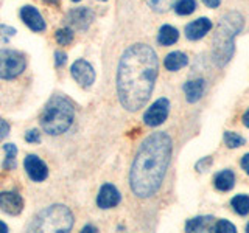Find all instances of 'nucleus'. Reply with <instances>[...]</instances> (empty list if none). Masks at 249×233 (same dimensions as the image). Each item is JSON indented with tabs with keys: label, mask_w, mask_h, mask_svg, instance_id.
I'll list each match as a JSON object with an SVG mask.
<instances>
[{
	"label": "nucleus",
	"mask_w": 249,
	"mask_h": 233,
	"mask_svg": "<svg viewBox=\"0 0 249 233\" xmlns=\"http://www.w3.org/2000/svg\"><path fill=\"white\" fill-rule=\"evenodd\" d=\"M243 28L240 13H229L221 17L213 36V58L218 66L228 64L233 54V37Z\"/></svg>",
	"instance_id": "obj_3"
},
{
	"label": "nucleus",
	"mask_w": 249,
	"mask_h": 233,
	"mask_svg": "<svg viewBox=\"0 0 249 233\" xmlns=\"http://www.w3.org/2000/svg\"><path fill=\"white\" fill-rule=\"evenodd\" d=\"M103 2H105V0H103Z\"/></svg>",
	"instance_id": "obj_40"
},
{
	"label": "nucleus",
	"mask_w": 249,
	"mask_h": 233,
	"mask_svg": "<svg viewBox=\"0 0 249 233\" xmlns=\"http://www.w3.org/2000/svg\"><path fill=\"white\" fill-rule=\"evenodd\" d=\"M158 70V54L150 45L136 44L123 53L117 72V92L126 111L136 112L145 106L153 92Z\"/></svg>",
	"instance_id": "obj_1"
},
{
	"label": "nucleus",
	"mask_w": 249,
	"mask_h": 233,
	"mask_svg": "<svg viewBox=\"0 0 249 233\" xmlns=\"http://www.w3.org/2000/svg\"><path fill=\"white\" fill-rule=\"evenodd\" d=\"M213 217L212 216H198L193 217L189 222L185 224V230L187 232H206V230H212L213 227Z\"/></svg>",
	"instance_id": "obj_17"
},
{
	"label": "nucleus",
	"mask_w": 249,
	"mask_h": 233,
	"mask_svg": "<svg viewBox=\"0 0 249 233\" xmlns=\"http://www.w3.org/2000/svg\"><path fill=\"white\" fill-rule=\"evenodd\" d=\"M210 28H212V22H210L207 17H201V19H196L193 20L192 23L185 27V36L187 39H190V41H198V39L204 37Z\"/></svg>",
	"instance_id": "obj_14"
},
{
	"label": "nucleus",
	"mask_w": 249,
	"mask_h": 233,
	"mask_svg": "<svg viewBox=\"0 0 249 233\" xmlns=\"http://www.w3.org/2000/svg\"><path fill=\"white\" fill-rule=\"evenodd\" d=\"M204 80H192L184 84V93L189 103H196L204 93Z\"/></svg>",
	"instance_id": "obj_15"
},
{
	"label": "nucleus",
	"mask_w": 249,
	"mask_h": 233,
	"mask_svg": "<svg viewBox=\"0 0 249 233\" xmlns=\"http://www.w3.org/2000/svg\"><path fill=\"white\" fill-rule=\"evenodd\" d=\"M66 20L75 30H86L93 20V13L89 8H75L67 14Z\"/></svg>",
	"instance_id": "obj_11"
},
{
	"label": "nucleus",
	"mask_w": 249,
	"mask_h": 233,
	"mask_svg": "<svg viewBox=\"0 0 249 233\" xmlns=\"http://www.w3.org/2000/svg\"><path fill=\"white\" fill-rule=\"evenodd\" d=\"M243 123H245V126L246 128H249V109L245 112V115H243Z\"/></svg>",
	"instance_id": "obj_34"
},
{
	"label": "nucleus",
	"mask_w": 249,
	"mask_h": 233,
	"mask_svg": "<svg viewBox=\"0 0 249 233\" xmlns=\"http://www.w3.org/2000/svg\"><path fill=\"white\" fill-rule=\"evenodd\" d=\"M168 112H170L168 100L167 98H159L158 101H154V103L148 107V111L143 115V121H145V124H148V126L156 128V126H159V124H162L163 121L167 120Z\"/></svg>",
	"instance_id": "obj_7"
},
{
	"label": "nucleus",
	"mask_w": 249,
	"mask_h": 233,
	"mask_svg": "<svg viewBox=\"0 0 249 233\" xmlns=\"http://www.w3.org/2000/svg\"><path fill=\"white\" fill-rule=\"evenodd\" d=\"M75 111L72 103L61 95L52 97L42 111L41 126L50 135H58L66 132L73 121Z\"/></svg>",
	"instance_id": "obj_4"
},
{
	"label": "nucleus",
	"mask_w": 249,
	"mask_h": 233,
	"mask_svg": "<svg viewBox=\"0 0 249 233\" xmlns=\"http://www.w3.org/2000/svg\"><path fill=\"white\" fill-rule=\"evenodd\" d=\"M187 62H189L187 54H184L182 51H173L167 54L165 61H163V66H165V68L170 70V72H178L179 68L187 66Z\"/></svg>",
	"instance_id": "obj_16"
},
{
	"label": "nucleus",
	"mask_w": 249,
	"mask_h": 233,
	"mask_svg": "<svg viewBox=\"0 0 249 233\" xmlns=\"http://www.w3.org/2000/svg\"><path fill=\"white\" fill-rule=\"evenodd\" d=\"M179 39V33L175 27L171 25H163L159 30V36H158V42L163 47H168V45H173L175 42H178Z\"/></svg>",
	"instance_id": "obj_19"
},
{
	"label": "nucleus",
	"mask_w": 249,
	"mask_h": 233,
	"mask_svg": "<svg viewBox=\"0 0 249 233\" xmlns=\"http://www.w3.org/2000/svg\"><path fill=\"white\" fill-rule=\"evenodd\" d=\"M175 2H176V0H146V3L150 5L154 11H158V13L168 11L170 8L175 6Z\"/></svg>",
	"instance_id": "obj_24"
},
{
	"label": "nucleus",
	"mask_w": 249,
	"mask_h": 233,
	"mask_svg": "<svg viewBox=\"0 0 249 233\" xmlns=\"http://www.w3.org/2000/svg\"><path fill=\"white\" fill-rule=\"evenodd\" d=\"M73 2H80V0H73Z\"/></svg>",
	"instance_id": "obj_39"
},
{
	"label": "nucleus",
	"mask_w": 249,
	"mask_h": 233,
	"mask_svg": "<svg viewBox=\"0 0 249 233\" xmlns=\"http://www.w3.org/2000/svg\"><path fill=\"white\" fill-rule=\"evenodd\" d=\"M246 232H249V224L246 225Z\"/></svg>",
	"instance_id": "obj_38"
},
{
	"label": "nucleus",
	"mask_w": 249,
	"mask_h": 233,
	"mask_svg": "<svg viewBox=\"0 0 249 233\" xmlns=\"http://www.w3.org/2000/svg\"><path fill=\"white\" fill-rule=\"evenodd\" d=\"M3 150L6 152V157L3 162V168L5 169H14L16 168V154H18V150L13 143H8L3 146Z\"/></svg>",
	"instance_id": "obj_22"
},
{
	"label": "nucleus",
	"mask_w": 249,
	"mask_h": 233,
	"mask_svg": "<svg viewBox=\"0 0 249 233\" xmlns=\"http://www.w3.org/2000/svg\"><path fill=\"white\" fill-rule=\"evenodd\" d=\"M196 10V2L195 0H179L178 3H175V11L179 16H189Z\"/></svg>",
	"instance_id": "obj_21"
},
{
	"label": "nucleus",
	"mask_w": 249,
	"mask_h": 233,
	"mask_svg": "<svg viewBox=\"0 0 249 233\" xmlns=\"http://www.w3.org/2000/svg\"><path fill=\"white\" fill-rule=\"evenodd\" d=\"M20 19L23 20V23L30 28V30H33V31H44L45 30V20L42 19V16L41 13H39L35 6H23L22 10H20Z\"/></svg>",
	"instance_id": "obj_12"
},
{
	"label": "nucleus",
	"mask_w": 249,
	"mask_h": 233,
	"mask_svg": "<svg viewBox=\"0 0 249 233\" xmlns=\"http://www.w3.org/2000/svg\"><path fill=\"white\" fill-rule=\"evenodd\" d=\"M83 232H97V227H92V225H86Z\"/></svg>",
	"instance_id": "obj_36"
},
{
	"label": "nucleus",
	"mask_w": 249,
	"mask_h": 233,
	"mask_svg": "<svg viewBox=\"0 0 249 233\" xmlns=\"http://www.w3.org/2000/svg\"><path fill=\"white\" fill-rule=\"evenodd\" d=\"M0 31H3L2 34H6V36H14L16 34V30L11 28V27H5V25H0Z\"/></svg>",
	"instance_id": "obj_31"
},
{
	"label": "nucleus",
	"mask_w": 249,
	"mask_h": 233,
	"mask_svg": "<svg viewBox=\"0 0 249 233\" xmlns=\"http://www.w3.org/2000/svg\"><path fill=\"white\" fill-rule=\"evenodd\" d=\"M27 67L23 54L16 50H0V78L13 80L19 76Z\"/></svg>",
	"instance_id": "obj_6"
},
{
	"label": "nucleus",
	"mask_w": 249,
	"mask_h": 233,
	"mask_svg": "<svg viewBox=\"0 0 249 233\" xmlns=\"http://www.w3.org/2000/svg\"><path fill=\"white\" fill-rule=\"evenodd\" d=\"M73 227V215L66 205H52L36 216L31 229L35 232H69Z\"/></svg>",
	"instance_id": "obj_5"
},
{
	"label": "nucleus",
	"mask_w": 249,
	"mask_h": 233,
	"mask_svg": "<svg viewBox=\"0 0 249 233\" xmlns=\"http://www.w3.org/2000/svg\"><path fill=\"white\" fill-rule=\"evenodd\" d=\"M54 37H56V41H58L59 45H69L70 42L73 41V31L70 28H62V30L56 31Z\"/></svg>",
	"instance_id": "obj_25"
},
{
	"label": "nucleus",
	"mask_w": 249,
	"mask_h": 233,
	"mask_svg": "<svg viewBox=\"0 0 249 233\" xmlns=\"http://www.w3.org/2000/svg\"><path fill=\"white\" fill-rule=\"evenodd\" d=\"M241 166L246 171V174H249V154H245L243 159H241Z\"/></svg>",
	"instance_id": "obj_32"
},
{
	"label": "nucleus",
	"mask_w": 249,
	"mask_h": 233,
	"mask_svg": "<svg viewBox=\"0 0 249 233\" xmlns=\"http://www.w3.org/2000/svg\"><path fill=\"white\" fill-rule=\"evenodd\" d=\"M6 232H8V225L0 221V233H6Z\"/></svg>",
	"instance_id": "obj_35"
},
{
	"label": "nucleus",
	"mask_w": 249,
	"mask_h": 233,
	"mask_svg": "<svg viewBox=\"0 0 249 233\" xmlns=\"http://www.w3.org/2000/svg\"><path fill=\"white\" fill-rule=\"evenodd\" d=\"M44 2H50V0H44ZM56 2H58V0H53V3H54V5H56Z\"/></svg>",
	"instance_id": "obj_37"
},
{
	"label": "nucleus",
	"mask_w": 249,
	"mask_h": 233,
	"mask_svg": "<svg viewBox=\"0 0 249 233\" xmlns=\"http://www.w3.org/2000/svg\"><path fill=\"white\" fill-rule=\"evenodd\" d=\"M231 205L235 210V213L245 216L249 213V196H246V194H237L235 198H232Z\"/></svg>",
	"instance_id": "obj_20"
},
{
	"label": "nucleus",
	"mask_w": 249,
	"mask_h": 233,
	"mask_svg": "<svg viewBox=\"0 0 249 233\" xmlns=\"http://www.w3.org/2000/svg\"><path fill=\"white\" fill-rule=\"evenodd\" d=\"M213 232L216 233H223V232H228V233H235L237 229H235V225L231 224L229 221H226V219H221V221H218L213 227H212Z\"/></svg>",
	"instance_id": "obj_26"
},
{
	"label": "nucleus",
	"mask_w": 249,
	"mask_h": 233,
	"mask_svg": "<svg viewBox=\"0 0 249 233\" xmlns=\"http://www.w3.org/2000/svg\"><path fill=\"white\" fill-rule=\"evenodd\" d=\"M120 193L119 190L115 188L114 185L111 183H106L101 186V190L98 193V198H97V205L100 208H114L115 205H119V202H120Z\"/></svg>",
	"instance_id": "obj_13"
},
{
	"label": "nucleus",
	"mask_w": 249,
	"mask_h": 233,
	"mask_svg": "<svg viewBox=\"0 0 249 233\" xmlns=\"http://www.w3.org/2000/svg\"><path fill=\"white\" fill-rule=\"evenodd\" d=\"M23 166H25L28 177L35 182H42L49 176V168H47V165L37 155H27L25 162H23Z\"/></svg>",
	"instance_id": "obj_10"
},
{
	"label": "nucleus",
	"mask_w": 249,
	"mask_h": 233,
	"mask_svg": "<svg viewBox=\"0 0 249 233\" xmlns=\"http://www.w3.org/2000/svg\"><path fill=\"white\" fill-rule=\"evenodd\" d=\"M209 8H218L220 6V3H221V0H202Z\"/></svg>",
	"instance_id": "obj_33"
},
{
	"label": "nucleus",
	"mask_w": 249,
	"mask_h": 233,
	"mask_svg": "<svg viewBox=\"0 0 249 233\" xmlns=\"http://www.w3.org/2000/svg\"><path fill=\"white\" fill-rule=\"evenodd\" d=\"M235 185V176L231 169H224L215 176V186L220 191H229Z\"/></svg>",
	"instance_id": "obj_18"
},
{
	"label": "nucleus",
	"mask_w": 249,
	"mask_h": 233,
	"mask_svg": "<svg viewBox=\"0 0 249 233\" xmlns=\"http://www.w3.org/2000/svg\"><path fill=\"white\" fill-rule=\"evenodd\" d=\"M171 138L154 132L140 145L129 174V185L139 198H150L160 188L171 159Z\"/></svg>",
	"instance_id": "obj_2"
},
{
	"label": "nucleus",
	"mask_w": 249,
	"mask_h": 233,
	"mask_svg": "<svg viewBox=\"0 0 249 233\" xmlns=\"http://www.w3.org/2000/svg\"><path fill=\"white\" fill-rule=\"evenodd\" d=\"M25 140L28 143H33V145L41 143V134H39V131H36V129H30L25 134Z\"/></svg>",
	"instance_id": "obj_27"
},
{
	"label": "nucleus",
	"mask_w": 249,
	"mask_h": 233,
	"mask_svg": "<svg viewBox=\"0 0 249 233\" xmlns=\"http://www.w3.org/2000/svg\"><path fill=\"white\" fill-rule=\"evenodd\" d=\"M8 134H10V124L3 118H0V140H3Z\"/></svg>",
	"instance_id": "obj_30"
},
{
	"label": "nucleus",
	"mask_w": 249,
	"mask_h": 233,
	"mask_svg": "<svg viewBox=\"0 0 249 233\" xmlns=\"http://www.w3.org/2000/svg\"><path fill=\"white\" fill-rule=\"evenodd\" d=\"M210 165H212V157H204L201 162L196 163V169L202 173V171H206Z\"/></svg>",
	"instance_id": "obj_29"
},
{
	"label": "nucleus",
	"mask_w": 249,
	"mask_h": 233,
	"mask_svg": "<svg viewBox=\"0 0 249 233\" xmlns=\"http://www.w3.org/2000/svg\"><path fill=\"white\" fill-rule=\"evenodd\" d=\"M70 72H72V76L81 87H90L95 83V70L84 59L75 61L72 67H70Z\"/></svg>",
	"instance_id": "obj_8"
},
{
	"label": "nucleus",
	"mask_w": 249,
	"mask_h": 233,
	"mask_svg": "<svg viewBox=\"0 0 249 233\" xmlns=\"http://www.w3.org/2000/svg\"><path fill=\"white\" fill-rule=\"evenodd\" d=\"M67 62V54L62 53V51H56L54 53V64L56 67H62Z\"/></svg>",
	"instance_id": "obj_28"
},
{
	"label": "nucleus",
	"mask_w": 249,
	"mask_h": 233,
	"mask_svg": "<svg viewBox=\"0 0 249 233\" xmlns=\"http://www.w3.org/2000/svg\"><path fill=\"white\" fill-rule=\"evenodd\" d=\"M0 210L11 216H18L23 210V199L18 191L0 193Z\"/></svg>",
	"instance_id": "obj_9"
},
{
	"label": "nucleus",
	"mask_w": 249,
	"mask_h": 233,
	"mask_svg": "<svg viewBox=\"0 0 249 233\" xmlns=\"http://www.w3.org/2000/svg\"><path fill=\"white\" fill-rule=\"evenodd\" d=\"M224 143L228 145V148H238V146H243L245 145V138L238 135L237 132H232V131H228L224 132Z\"/></svg>",
	"instance_id": "obj_23"
}]
</instances>
